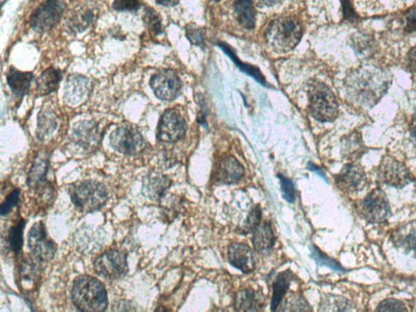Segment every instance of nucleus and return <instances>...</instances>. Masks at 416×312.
Instances as JSON below:
<instances>
[{"instance_id":"72a5a7b5","label":"nucleus","mask_w":416,"mask_h":312,"mask_svg":"<svg viewBox=\"0 0 416 312\" xmlns=\"http://www.w3.org/2000/svg\"><path fill=\"white\" fill-rule=\"evenodd\" d=\"M349 304L346 298L339 296L328 295L321 304L320 311H348Z\"/></svg>"},{"instance_id":"a19ab883","label":"nucleus","mask_w":416,"mask_h":312,"mask_svg":"<svg viewBox=\"0 0 416 312\" xmlns=\"http://www.w3.org/2000/svg\"><path fill=\"white\" fill-rule=\"evenodd\" d=\"M378 311H406V309L404 302L395 300V298H388L383 300L377 307Z\"/></svg>"},{"instance_id":"49530a36","label":"nucleus","mask_w":416,"mask_h":312,"mask_svg":"<svg viewBox=\"0 0 416 312\" xmlns=\"http://www.w3.org/2000/svg\"><path fill=\"white\" fill-rule=\"evenodd\" d=\"M343 17L346 21H357L359 19V16L355 11L354 8L351 6L349 0H342Z\"/></svg>"},{"instance_id":"7c9ffc66","label":"nucleus","mask_w":416,"mask_h":312,"mask_svg":"<svg viewBox=\"0 0 416 312\" xmlns=\"http://www.w3.org/2000/svg\"><path fill=\"white\" fill-rule=\"evenodd\" d=\"M143 21L149 32L156 37L164 33L161 17L153 8L147 6L144 8Z\"/></svg>"},{"instance_id":"6e6552de","label":"nucleus","mask_w":416,"mask_h":312,"mask_svg":"<svg viewBox=\"0 0 416 312\" xmlns=\"http://www.w3.org/2000/svg\"><path fill=\"white\" fill-rule=\"evenodd\" d=\"M127 252L112 250L98 256L94 262V271L101 277L116 280L125 277L129 271Z\"/></svg>"},{"instance_id":"f257e3e1","label":"nucleus","mask_w":416,"mask_h":312,"mask_svg":"<svg viewBox=\"0 0 416 312\" xmlns=\"http://www.w3.org/2000/svg\"><path fill=\"white\" fill-rule=\"evenodd\" d=\"M391 85L387 72L374 66H363L347 76L346 87L352 102L364 108L376 105Z\"/></svg>"},{"instance_id":"2eb2a0df","label":"nucleus","mask_w":416,"mask_h":312,"mask_svg":"<svg viewBox=\"0 0 416 312\" xmlns=\"http://www.w3.org/2000/svg\"><path fill=\"white\" fill-rule=\"evenodd\" d=\"M367 183L365 171L358 163L344 166L337 176V183L343 191L354 193L362 191Z\"/></svg>"},{"instance_id":"c9c22d12","label":"nucleus","mask_w":416,"mask_h":312,"mask_svg":"<svg viewBox=\"0 0 416 312\" xmlns=\"http://www.w3.org/2000/svg\"><path fill=\"white\" fill-rule=\"evenodd\" d=\"M395 242H396L397 247L404 249L406 253H413L416 259V232L415 230L404 234V236L401 234L399 235Z\"/></svg>"},{"instance_id":"20e7f679","label":"nucleus","mask_w":416,"mask_h":312,"mask_svg":"<svg viewBox=\"0 0 416 312\" xmlns=\"http://www.w3.org/2000/svg\"><path fill=\"white\" fill-rule=\"evenodd\" d=\"M71 200L79 211L88 214L101 209L107 201L105 185L96 180H85L70 185Z\"/></svg>"},{"instance_id":"423d86ee","label":"nucleus","mask_w":416,"mask_h":312,"mask_svg":"<svg viewBox=\"0 0 416 312\" xmlns=\"http://www.w3.org/2000/svg\"><path fill=\"white\" fill-rule=\"evenodd\" d=\"M110 143L116 152L126 156L141 153L147 145L142 134L131 124L121 125L113 131Z\"/></svg>"},{"instance_id":"473e14b6","label":"nucleus","mask_w":416,"mask_h":312,"mask_svg":"<svg viewBox=\"0 0 416 312\" xmlns=\"http://www.w3.org/2000/svg\"><path fill=\"white\" fill-rule=\"evenodd\" d=\"M219 46L223 49V51L227 54V55H229L235 63H236L237 65L240 67L243 72H247V74L251 76L253 79H255L256 81H259L260 83L265 85L266 83L263 75L261 74V72L258 70L256 67L243 64V63L239 61L238 58L235 56L232 49L230 48L228 45L220 43Z\"/></svg>"},{"instance_id":"9d476101","label":"nucleus","mask_w":416,"mask_h":312,"mask_svg":"<svg viewBox=\"0 0 416 312\" xmlns=\"http://www.w3.org/2000/svg\"><path fill=\"white\" fill-rule=\"evenodd\" d=\"M377 175L379 182L396 189H402L415 180L408 167L391 156L383 158Z\"/></svg>"},{"instance_id":"c85d7f7f","label":"nucleus","mask_w":416,"mask_h":312,"mask_svg":"<svg viewBox=\"0 0 416 312\" xmlns=\"http://www.w3.org/2000/svg\"><path fill=\"white\" fill-rule=\"evenodd\" d=\"M352 47L359 56L364 58L372 57L377 52V43L372 36L359 33L353 36Z\"/></svg>"},{"instance_id":"a878e982","label":"nucleus","mask_w":416,"mask_h":312,"mask_svg":"<svg viewBox=\"0 0 416 312\" xmlns=\"http://www.w3.org/2000/svg\"><path fill=\"white\" fill-rule=\"evenodd\" d=\"M62 79V72L51 67L45 70L37 80V92L40 96L56 92Z\"/></svg>"},{"instance_id":"a211bd4d","label":"nucleus","mask_w":416,"mask_h":312,"mask_svg":"<svg viewBox=\"0 0 416 312\" xmlns=\"http://www.w3.org/2000/svg\"><path fill=\"white\" fill-rule=\"evenodd\" d=\"M92 89V84L84 76L71 75L65 87V101L70 105H78L87 98Z\"/></svg>"},{"instance_id":"f03ea898","label":"nucleus","mask_w":416,"mask_h":312,"mask_svg":"<svg viewBox=\"0 0 416 312\" xmlns=\"http://www.w3.org/2000/svg\"><path fill=\"white\" fill-rule=\"evenodd\" d=\"M72 301L83 311H103L108 305L107 293L104 284L92 275H83L72 284Z\"/></svg>"},{"instance_id":"8fccbe9b","label":"nucleus","mask_w":416,"mask_h":312,"mask_svg":"<svg viewBox=\"0 0 416 312\" xmlns=\"http://www.w3.org/2000/svg\"><path fill=\"white\" fill-rule=\"evenodd\" d=\"M116 309H113V311H134L132 306L130 305L129 302L125 301H121L117 302L116 305L114 306Z\"/></svg>"},{"instance_id":"864d4df0","label":"nucleus","mask_w":416,"mask_h":312,"mask_svg":"<svg viewBox=\"0 0 416 312\" xmlns=\"http://www.w3.org/2000/svg\"><path fill=\"white\" fill-rule=\"evenodd\" d=\"M309 166L310 170L316 171V173L319 174L320 176H322V178H324V179H326V176H324L322 170L318 168V167L315 166L313 164H310Z\"/></svg>"},{"instance_id":"9b49d317","label":"nucleus","mask_w":416,"mask_h":312,"mask_svg":"<svg viewBox=\"0 0 416 312\" xmlns=\"http://www.w3.org/2000/svg\"><path fill=\"white\" fill-rule=\"evenodd\" d=\"M187 129L182 113L171 108L163 113L157 126L156 137L162 143H176L185 136Z\"/></svg>"},{"instance_id":"e433bc0d","label":"nucleus","mask_w":416,"mask_h":312,"mask_svg":"<svg viewBox=\"0 0 416 312\" xmlns=\"http://www.w3.org/2000/svg\"><path fill=\"white\" fill-rule=\"evenodd\" d=\"M284 311H311L310 305L307 304V302L304 298L296 295H292L289 296L286 301L284 302Z\"/></svg>"},{"instance_id":"3c124183","label":"nucleus","mask_w":416,"mask_h":312,"mask_svg":"<svg viewBox=\"0 0 416 312\" xmlns=\"http://www.w3.org/2000/svg\"><path fill=\"white\" fill-rule=\"evenodd\" d=\"M180 0H156V3L165 7H174L179 3Z\"/></svg>"},{"instance_id":"f3484780","label":"nucleus","mask_w":416,"mask_h":312,"mask_svg":"<svg viewBox=\"0 0 416 312\" xmlns=\"http://www.w3.org/2000/svg\"><path fill=\"white\" fill-rule=\"evenodd\" d=\"M49 167V155L47 152H40L36 156L31 167L27 184L30 189L35 192L44 191L45 187H47V175Z\"/></svg>"},{"instance_id":"4468645a","label":"nucleus","mask_w":416,"mask_h":312,"mask_svg":"<svg viewBox=\"0 0 416 312\" xmlns=\"http://www.w3.org/2000/svg\"><path fill=\"white\" fill-rule=\"evenodd\" d=\"M101 130L96 122L81 121L76 122L71 129V141L85 151L94 150L101 139Z\"/></svg>"},{"instance_id":"aec40b11","label":"nucleus","mask_w":416,"mask_h":312,"mask_svg":"<svg viewBox=\"0 0 416 312\" xmlns=\"http://www.w3.org/2000/svg\"><path fill=\"white\" fill-rule=\"evenodd\" d=\"M96 18V12L93 7L78 6L70 12L66 25L72 33H83L94 23Z\"/></svg>"},{"instance_id":"b1692460","label":"nucleus","mask_w":416,"mask_h":312,"mask_svg":"<svg viewBox=\"0 0 416 312\" xmlns=\"http://www.w3.org/2000/svg\"><path fill=\"white\" fill-rule=\"evenodd\" d=\"M234 16L243 28L252 30L256 24V11L251 0H235Z\"/></svg>"},{"instance_id":"6e6d98bb","label":"nucleus","mask_w":416,"mask_h":312,"mask_svg":"<svg viewBox=\"0 0 416 312\" xmlns=\"http://www.w3.org/2000/svg\"><path fill=\"white\" fill-rule=\"evenodd\" d=\"M214 1L220 2V1H221V0H214Z\"/></svg>"},{"instance_id":"58836bf2","label":"nucleus","mask_w":416,"mask_h":312,"mask_svg":"<svg viewBox=\"0 0 416 312\" xmlns=\"http://www.w3.org/2000/svg\"><path fill=\"white\" fill-rule=\"evenodd\" d=\"M262 211L259 207L253 208L250 215L248 216L245 225H244L243 232L248 233L254 232L255 229L261 223Z\"/></svg>"},{"instance_id":"5fc2aeb1","label":"nucleus","mask_w":416,"mask_h":312,"mask_svg":"<svg viewBox=\"0 0 416 312\" xmlns=\"http://www.w3.org/2000/svg\"><path fill=\"white\" fill-rule=\"evenodd\" d=\"M1 1H2V6H3L4 3L8 1V0H1Z\"/></svg>"},{"instance_id":"f8f14e48","label":"nucleus","mask_w":416,"mask_h":312,"mask_svg":"<svg viewBox=\"0 0 416 312\" xmlns=\"http://www.w3.org/2000/svg\"><path fill=\"white\" fill-rule=\"evenodd\" d=\"M28 246L35 259L40 262L52 260L57 251L56 242L49 237L46 226L42 221L31 227L28 234Z\"/></svg>"},{"instance_id":"2f4dec72","label":"nucleus","mask_w":416,"mask_h":312,"mask_svg":"<svg viewBox=\"0 0 416 312\" xmlns=\"http://www.w3.org/2000/svg\"><path fill=\"white\" fill-rule=\"evenodd\" d=\"M32 260H24L20 266L19 275L22 287L25 286V283L33 284L34 286L39 279V271Z\"/></svg>"},{"instance_id":"ea45409f","label":"nucleus","mask_w":416,"mask_h":312,"mask_svg":"<svg viewBox=\"0 0 416 312\" xmlns=\"http://www.w3.org/2000/svg\"><path fill=\"white\" fill-rule=\"evenodd\" d=\"M280 185H282V191L284 200L288 202H293L295 200V189L292 180L286 178L283 175L278 174Z\"/></svg>"},{"instance_id":"de8ad7c7","label":"nucleus","mask_w":416,"mask_h":312,"mask_svg":"<svg viewBox=\"0 0 416 312\" xmlns=\"http://www.w3.org/2000/svg\"><path fill=\"white\" fill-rule=\"evenodd\" d=\"M406 65L410 72H416V46L408 52L406 56Z\"/></svg>"},{"instance_id":"c756f323","label":"nucleus","mask_w":416,"mask_h":312,"mask_svg":"<svg viewBox=\"0 0 416 312\" xmlns=\"http://www.w3.org/2000/svg\"><path fill=\"white\" fill-rule=\"evenodd\" d=\"M25 224L23 219L18 220V222L13 225L8 232V242L12 251L16 255L20 254L22 247H23V233Z\"/></svg>"},{"instance_id":"0eeeda50","label":"nucleus","mask_w":416,"mask_h":312,"mask_svg":"<svg viewBox=\"0 0 416 312\" xmlns=\"http://www.w3.org/2000/svg\"><path fill=\"white\" fill-rule=\"evenodd\" d=\"M65 9V0H46L31 15L30 26L37 32H47L60 22Z\"/></svg>"},{"instance_id":"603ef678","label":"nucleus","mask_w":416,"mask_h":312,"mask_svg":"<svg viewBox=\"0 0 416 312\" xmlns=\"http://www.w3.org/2000/svg\"><path fill=\"white\" fill-rule=\"evenodd\" d=\"M410 134L411 138L414 140V143L415 145L416 149V114L413 117V121L410 122Z\"/></svg>"},{"instance_id":"6ab92c4d","label":"nucleus","mask_w":416,"mask_h":312,"mask_svg":"<svg viewBox=\"0 0 416 312\" xmlns=\"http://www.w3.org/2000/svg\"><path fill=\"white\" fill-rule=\"evenodd\" d=\"M245 174L243 166L233 156H227L220 162L215 170L216 183L230 185L237 183Z\"/></svg>"},{"instance_id":"39448f33","label":"nucleus","mask_w":416,"mask_h":312,"mask_svg":"<svg viewBox=\"0 0 416 312\" xmlns=\"http://www.w3.org/2000/svg\"><path fill=\"white\" fill-rule=\"evenodd\" d=\"M309 108L312 116L320 122H333L338 116L335 94L328 85L314 81L310 85Z\"/></svg>"},{"instance_id":"7ed1b4c3","label":"nucleus","mask_w":416,"mask_h":312,"mask_svg":"<svg viewBox=\"0 0 416 312\" xmlns=\"http://www.w3.org/2000/svg\"><path fill=\"white\" fill-rule=\"evenodd\" d=\"M302 27L293 16H283L275 19L266 31L267 44L278 53H287L300 42Z\"/></svg>"},{"instance_id":"f704fd0d","label":"nucleus","mask_w":416,"mask_h":312,"mask_svg":"<svg viewBox=\"0 0 416 312\" xmlns=\"http://www.w3.org/2000/svg\"><path fill=\"white\" fill-rule=\"evenodd\" d=\"M311 256L313 257L315 261L318 262V263L321 266H326L328 268L337 271V272H346V269H343L337 261L332 260L331 258H329L326 255L324 254V253L319 250V249L316 247L312 248Z\"/></svg>"},{"instance_id":"bb28decb","label":"nucleus","mask_w":416,"mask_h":312,"mask_svg":"<svg viewBox=\"0 0 416 312\" xmlns=\"http://www.w3.org/2000/svg\"><path fill=\"white\" fill-rule=\"evenodd\" d=\"M252 243L253 246L259 251L269 250L273 247L275 236L272 226L268 221L260 223L255 229Z\"/></svg>"},{"instance_id":"dca6fc26","label":"nucleus","mask_w":416,"mask_h":312,"mask_svg":"<svg viewBox=\"0 0 416 312\" xmlns=\"http://www.w3.org/2000/svg\"><path fill=\"white\" fill-rule=\"evenodd\" d=\"M228 260L230 264L243 273H251L256 269L254 253L246 244H231L228 249Z\"/></svg>"},{"instance_id":"412c9836","label":"nucleus","mask_w":416,"mask_h":312,"mask_svg":"<svg viewBox=\"0 0 416 312\" xmlns=\"http://www.w3.org/2000/svg\"><path fill=\"white\" fill-rule=\"evenodd\" d=\"M171 187V180L166 176L151 174L143 180V193L152 200H159Z\"/></svg>"},{"instance_id":"393cba45","label":"nucleus","mask_w":416,"mask_h":312,"mask_svg":"<svg viewBox=\"0 0 416 312\" xmlns=\"http://www.w3.org/2000/svg\"><path fill=\"white\" fill-rule=\"evenodd\" d=\"M263 306V298L251 289H242L235 298L234 307L238 311H257Z\"/></svg>"},{"instance_id":"09e8293b","label":"nucleus","mask_w":416,"mask_h":312,"mask_svg":"<svg viewBox=\"0 0 416 312\" xmlns=\"http://www.w3.org/2000/svg\"><path fill=\"white\" fill-rule=\"evenodd\" d=\"M282 1L283 0H255L257 6L260 7H273Z\"/></svg>"},{"instance_id":"4c0bfd02","label":"nucleus","mask_w":416,"mask_h":312,"mask_svg":"<svg viewBox=\"0 0 416 312\" xmlns=\"http://www.w3.org/2000/svg\"><path fill=\"white\" fill-rule=\"evenodd\" d=\"M21 191L15 189L9 193L0 207V214L2 216L10 214L13 209L18 205L20 201Z\"/></svg>"},{"instance_id":"a18cd8bd","label":"nucleus","mask_w":416,"mask_h":312,"mask_svg":"<svg viewBox=\"0 0 416 312\" xmlns=\"http://www.w3.org/2000/svg\"><path fill=\"white\" fill-rule=\"evenodd\" d=\"M347 152L350 155H359V154L363 152L364 145L361 143V138L359 136V134L352 135L349 140H348Z\"/></svg>"},{"instance_id":"cd10ccee","label":"nucleus","mask_w":416,"mask_h":312,"mask_svg":"<svg viewBox=\"0 0 416 312\" xmlns=\"http://www.w3.org/2000/svg\"><path fill=\"white\" fill-rule=\"evenodd\" d=\"M293 274L291 271L280 273L273 284V297L271 302V310L275 311L282 304L284 296H286L289 286H291Z\"/></svg>"},{"instance_id":"79ce46f5","label":"nucleus","mask_w":416,"mask_h":312,"mask_svg":"<svg viewBox=\"0 0 416 312\" xmlns=\"http://www.w3.org/2000/svg\"><path fill=\"white\" fill-rule=\"evenodd\" d=\"M140 0H114L112 7L116 11L135 12L141 8Z\"/></svg>"},{"instance_id":"37998d69","label":"nucleus","mask_w":416,"mask_h":312,"mask_svg":"<svg viewBox=\"0 0 416 312\" xmlns=\"http://www.w3.org/2000/svg\"><path fill=\"white\" fill-rule=\"evenodd\" d=\"M404 31L408 34H416V7H411L404 14Z\"/></svg>"},{"instance_id":"1a4fd4ad","label":"nucleus","mask_w":416,"mask_h":312,"mask_svg":"<svg viewBox=\"0 0 416 312\" xmlns=\"http://www.w3.org/2000/svg\"><path fill=\"white\" fill-rule=\"evenodd\" d=\"M359 212L369 223L379 224L387 220L391 209L386 193L381 189H374L360 202Z\"/></svg>"},{"instance_id":"ddd939ff","label":"nucleus","mask_w":416,"mask_h":312,"mask_svg":"<svg viewBox=\"0 0 416 312\" xmlns=\"http://www.w3.org/2000/svg\"><path fill=\"white\" fill-rule=\"evenodd\" d=\"M150 87L158 98L171 101L179 96L182 81L174 70H163L152 76Z\"/></svg>"},{"instance_id":"5701e85b","label":"nucleus","mask_w":416,"mask_h":312,"mask_svg":"<svg viewBox=\"0 0 416 312\" xmlns=\"http://www.w3.org/2000/svg\"><path fill=\"white\" fill-rule=\"evenodd\" d=\"M32 72H21L12 67L7 74V83L12 92L17 98H22L28 93L32 83Z\"/></svg>"},{"instance_id":"4be33fe9","label":"nucleus","mask_w":416,"mask_h":312,"mask_svg":"<svg viewBox=\"0 0 416 312\" xmlns=\"http://www.w3.org/2000/svg\"><path fill=\"white\" fill-rule=\"evenodd\" d=\"M58 127V116L50 107H43L39 113L37 137L42 142L52 139Z\"/></svg>"},{"instance_id":"c03bdc74","label":"nucleus","mask_w":416,"mask_h":312,"mask_svg":"<svg viewBox=\"0 0 416 312\" xmlns=\"http://www.w3.org/2000/svg\"><path fill=\"white\" fill-rule=\"evenodd\" d=\"M187 37L191 41V43L196 45V46H202L203 41H205V35H203V31L200 27L198 26H187Z\"/></svg>"}]
</instances>
